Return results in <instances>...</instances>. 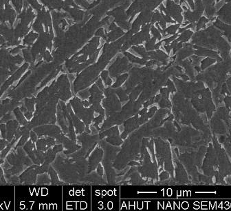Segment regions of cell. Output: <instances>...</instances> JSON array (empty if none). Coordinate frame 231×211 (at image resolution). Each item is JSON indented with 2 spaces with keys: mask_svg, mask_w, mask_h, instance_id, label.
<instances>
[{
  "mask_svg": "<svg viewBox=\"0 0 231 211\" xmlns=\"http://www.w3.org/2000/svg\"><path fill=\"white\" fill-rule=\"evenodd\" d=\"M162 11L165 12L166 15L173 17L179 24L182 23V9L180 6L176 4L171 0H167V2H166V9L164 8Z\"/></svg>",
  "mask_w": 231,
  "mask_h": 211,
  "instance_id": "cell-1",
  "label": "cell"
},
{
  "mask_svg": "<svg viewBox=\"0 0 231 211\" xmlns=\"http://www.w3.org/2000/svg\"><path fill=\"white\" fill-rule=\"evenodd\" d=\"M37 13H38V15L37 19H38L43 24V25H44L45 31L52 32V20L50 12L45 10L44 6H42Z\"/></svg>",
  "mask_w": 231,
  "mask_h": 211,
  "instance_id": "cell-2",
  "label": "cell"
},
{
  "mask_svg": "<svg viewBox=\"0 0 231 211\" xmlns=\"http://www.w3.org/2000/svg\"><path fill=\"white\" fill-rule=\"evenodd\" d=\"M155 37L152 38L151 39L147 40V42L146 43V48L147 50H152L154 48V46H155Z\"/></svg>",
  "mask_w": 231,
  "mask_h": 211,
  "instance_id": "cell-15",
  "label": "cell"
},
{
  "mask_svg": "<svg viewBox=\"0 0 231 211\" xmlns=\"http://www.w3.org/2000/svg\"><path fill=\"white\" fill-rule=\"evenodd\" d=\"M214 26H216L217 28L222 30V31H224V35L228 37L229 42L231 41L230 40V26L226 25V24L222 22L219 20H217L215 21V22L214 23Z\"/></svg>",
  "mask_w": 231,
  "mask_h": 211,
  "instance_id": "cell-6",
  "label": "cell"
},
{
  "mask_svg": "<svg viewBox=\"0 0 231 211\" xmlns=\"http://www.w3.org/2000/svg\"><path fill=\"white\" fill-rule=\"evenodd\" d=\"M193 35V32L189 31V30H186L183 31L182 34L179 37V38L177 39L178 42H180L182 43L186 42L189 40Z\"/></svg>",
  "mask_w": 231,
  "mask_h": 211,
  "instance_id": "cell-8",
  "label": "cell"
},
{
  "mask_svg": "<svg viewBox=\"0 0 231 211\" xmlns=\"http://www.w3.org/2000/svg\"><path fill=\"white\" fill-rule=\"evenodd\" d=\"M178 37V34H176V35H173V36H172L171 37H170V38L166 39H165V40H163V41H162V42H165L166 43V44H169V43L171 42H173V40H175V39L176 38V37Z\"/></svg>",
  "mask_w": 231,
  "mask_h": 211,
  "instance_id": "cell-19",
  "label": "cell"
},
{
  "mask_svg": "<svg viewBox=\"0 0 231 211\" xmlns=\"http://www.w3.org/2000/svg\"><path fill=\"white\" fill-rule=\"evenodd\" d=\"M26 1L28 2V4H30L34 10H36L37 11H38V10L42 7L41 5L39 4L37 0H26Z\"/></svg>",
  "mask_w": 231,
  "mask_h": 211,
  "instance_id": "cell-11",
  "label": "cell"
},
{
  "mask_svg": "<svg viewBox=\"0 0 231 211\" xmlns=\"http://www.w3.org/2000/svg\"><path fill=\"white\" fill-rule=\"evenodd\" d=\"M95 36L98 37H103L105 40L106 39V35H105L104 29L103 28H100L96 31V32H95Z\"/></svg>",
  "mask_w": 231,
  "mask_h": 211,
  "instance_id": "cell-17",
  "label": "cell"
},
{
  "mask_svg": "<svg viewBox=\"0 0 231 211\" xmlns=\"http://www.w3.org/2000/svg\"><path fill=\"white\" fill-rule=\"evenodd\" d=\"M41 2L51 10L56 9L59 11L64 6V2L62 0H41Z\"/></svg>",
  "mask_w": 231,
  "mask_h": 211,
  "instance_id": "cell-4",
  "label": "cell"
},
{
  "mask_svg": "<svg viewBox=\"0 0 231 211\" xmlns=\"http://www.w3.org/2000/svg\"><path fill=\"white\" fill-rule=\"evenodd\" d=\"M124 35H125L124 32L122 31L121 28H116L115 30H114V31H112L111 32H109V33H107L105 35H106L105 40L107 42H113Z\"/></svg>",
  "mask_w": 231,
  "mask_h": 211,
  "instance_id": "cell-5",
  "label": "cell"
},
{
  "mask_svg": "<svg viewBox=\"0 0 231 211\" xmlns=\"http://www.w3.org/2000/svg\"><path fill=\"white\" fill-rule=\"evenodd\" d=\"M187 1L189 3L190 7H191V9L194 10L195 9V4H194V3H193V0H187Z\"/></svg>",
  "mask_w": 231,
  "mask_h": 211,
  "instance_id": "cell-21",
  "label": "cell"
},
{
  "mask_svg": "<svg viewBox=\"0 0 231 211\" xmlns=\"http://www.w3.org/2000/svg\"><path fill=\"white\" fill-rule=\"evenodd\" d=\"M162 42H159V43H158V44H157L156 45H155V46H154V48H155V49H158V48L160 46V45L162 44Z\"/></svg>",
  "mask_w": 231,
  "mask_h": 211,
  "instance_id": "cell-22",
  "label": "cell"
},
{
  "mask_svg": "<svg viewBox=\"0 0 231 211\" xmlns=\"http://www.w3.org/2000/svg\"><path fill=\"white\" fill-rule=\"evenodd\" d=\"M206 13L208 17H212V16H213L215 13V8L213 5L207 6L206 9Z\"/></svg>",
  "mask_w": 231,
  "mask_h": 211,
  "instance_id": "cell-14",
  "label": "cell"
},
{
  "mask_svg": "<svg viewBox=\"0 0 231 211\" xmlns=\"http://www.w3.org/2000/svg\"><path fill=\"white\" fill-rule=\"evenodd\" d=\"M132 48L136 51V52L138 53L139 54L142 55V57L145 56L146 52H145V50H144V48H142L141 46H133V47H132Z\"/></svg>",
  "mask_w": 231,
  "mask_h": 211,
  "instance_id": "cell-18",
  "label": "cell"
},
{
  "mask_svg": "<svg viewBox=\"0 0 231 211\" xmlns=\"http://www.w3.org/2000/svg\"><path fill=\"white\" fill-rule=\"evenodd\" d=\"M151 31L152 34L154 35V36L155 38H157L158 39H159V40H160L161 39H162V35H160V31H158V30H157L156 28H155V27L151 26Z\"/></svg>",
  "mask_w": 231,
  "mask_h": 211,
  "instance_id": "cell-16",
  "label": "cell"
},
{
  "mask_svg": "<svg viewBox=\"0 0 231 211\" xmlns=\"http://www.w3.org/2000/svg\"><path fill=\"white\" fill-rule=\"evenodd\" d=\"M217 2H219V0H217Z\"/></svg>",
  "mask_w": 231,
  "mask_h": 211,
  "instance_id": "cell-23",
  "label": "cell"
},
{
  "mask_svg": "<svg viewBox=\"0 0 231 211\" xmlns=\"http://www.w3.org/2000/svg\"><path fill=\"white\" fill-rule=\"evenodd\" d=\"M39 34L33 31H30L28 34L25 35V37L23 39V44L24 45H33L37 39L38 38Z\"/></svg>",
  "mask_w": 231,
  "mask_h": 211,
  "instance_id": "cell-7",
  "label": "cell"
},
{
  "mask_svg": "<svg viewBox=\"0 0 231 211\" xmlns=\"http://www.w3.org/2000/svg\"><path fill=\"white\" fill-rule=\"evenodd\" d=\"M179 24H177V25L171 26H169L168 28L164 29V31L167 32V34H166V35H167L169 34L174 35V34L176 33V32L177 30H178L179 28ZM166 35H165V36H166Z\"/></svg>",
  "mask_w": 231,
  "mask_h": 211,
  "instance_id": "cell-12",
  "label": "cell"
},
{
  "mask_svg": "<svg viewBox=\"0 0 231 211\" xmlns=\"http://www.w3.org/2000/svg\"><path fill=\"white\" fill-rule=\"evenodd\" d=\"M208 21L209 20H207L205 17H201L197 24V31H198V30H200L201 28H205L206 24L207 23Z\"/></svg>",
  "mask_w": 231,
  "mask_h": 211,
  "instance_id": "cell-13",
  "label": "cell"
},
{
  "mask_svg": "<svg viewBox=\"0 0 231 211\" xmlns=\"http://www.w3.org/2000/svg\"><path fill=\"white\" fill-rule=\"evenodd\" d=\"M11 2L15 9L17 10V12L20 13L23 7V0H11Z\"/></svg>",
  "mask_w": 231,
  "mask_h": 211,
  "instance_id": "cell-10",
  "label": "cell"
},
{
  "mask_svg": "<svg viewBox=\"0 0 231 211\" xmlns=\"http://www.w3.org/2000/svg\"><path fill=\"white\" fill-rule=\"evenodd\" d=\"M32 27H33L34 31L39 35L44 32V25H43V24L38 20V19H36V20L34 21V22L33 23Z\"/></svg>",
  "mask_w": 231,
  "mask_h": 211,
  "instance_id": "cell-9",
  "label": "cell"
},
{
  "mask_svg": "<svg viewBox=\"0 0 231 211\" xmlns=\"http://www.w3.org/2000/svg\"><path fill=\"white\" fill-rule=\"evenodd\" d=\"M116 28L117 27H116V24L114 22H112L109 26V30L112 31H114V30H115Z\"/></svg>",
  "mask_w": 231,
  "mask_h": 211,
  "instance_id": "cell-20",
  "label": "cell"
},
{
  "mask_svg": "<svg viewBox=\"0 0 231 211\" xmlns=\"http://www.w3.org/2000/svg\"><path fill=\"white\" fill-rule=\"evenodd\" d=\"M230 2H229L228 4H225L221 9H219V11L217 12V15H219V18H221L223 20L226 21V22L230 24Z\"/></svg>",
  "mask_w": 231,
  "mask_h": 211,
  "instance_id": "cell-3",
  "label": "cell"
}]
</instances>
